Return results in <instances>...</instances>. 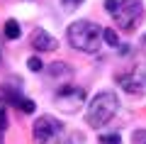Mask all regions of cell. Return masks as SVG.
Masks as SVG:
<instances>
[{"mask_svg": "<svg viewBox=\"0 0 146 144\" xmlns=\"http://www.w3.org/2000/svg\"><path fill=\"white\" fill-rule=\"evenodd\" d=\"M85 98H88L85 88L71 86V83H63V86L56 90V95H54V103H56L58 110H63V113L73 115V113H78V110L85 105Z\"/></svg>", "mask_w": 146, "mask_h": 144, "instance_id": "3", "label": "cell"}, {"mask_svg": "<svg viewBox=\"0 0 146 144\" xmlns=\"http://www.w3.org/2000/svg\"><path fill=\"white\" fill-rule=\"evenodd\" d=\"M117 83L122 86V90L131 93V95H144L146 93V73L141 68H134L129 73H122L117 76Z\"/></svg>", "mask_w": 146, "mask_h": 144, "instance_id": "6", "label": "cell"}, {"mask_svg": "<svg viewBox=\"0 0 146 144\" xmlns=\"http://www.w3.org/2000/svg\"><path fill=\"white\" fill-rule=\"evenodd\" d=\"M32 46H34L36 52H54V49H58V42H56V37H51L46 29H34V34H32Z\"/></svg>", "mask_w": 146, "mask_h": 144, "instance_id": "7", "label": "cell"}, {"mask_svg": "<svg viewBox=\"0 0 146 144\" xmlns=\"http://www.w3.org/2000/svg\"><path fill=\"white\" fill-rule=\"evenodd\" d=\"M49 76H51L54 81H61V86H63V81H68V78L73 76V71L68 68V64H51V66H49Z\"/></svg>", "mask_w": 146, "mask_h": 144, "instance_id": "8", "label": "cell"}, {"mask_svg": "<svg viewBox=\"0 0 146 144\" xmlns=\"http://www.w3.org/2000/svg\"><path fill=\"white\" fill-rule=\"evenodd\" d=\"M102 39H105V44L112 46V49L119 46V37H117V32L112 29V27H105V29H102Z\"/></svg>", "mask_w": 146, "mask_h": 144, "instance_id": "10", "label": "cell"}, {"mask_svg": "<svg viewBox=\"0 0 146 144\" xmlns=\"http://www.w3.org/2000/svg\"><path fill=\"white\" fill-rule=\"evenodd\" d=\"M68 42L83 54H95L102 46V29L90 20H78L68 27Z\"/></svg>", "mask_w": 146, "mask_h": 144, "instance_id": "1", "label": "cell"}, {"mask_svg": "<svg viewBox=\"0 0 146 144\" xmlns=\"http://www.w3.org/2000/svg\"><path fill=\"white\" fill-rule=\"evenodd\" d=\"M131 144H146V129H136L131 134Z\"/></svg>", "mask_w": 146, "mask_h": 144, "instance_id": "14", "label": "cell"}, {"mask_svg": "<svg viewBox=\"0 0 146 144\" xmlns=\"http://www.w3.org/2000/svg\"><path fill=\"white\" fill-rule=\"evenodd\" d=\"M80 3H83V0H61V5L66 7V10H76Z\"/></svg>", "mask_w": 146, "mask_h": 144, "instance_id": "17", "label": "cell"}, {"mask_svg": "<svg viewBox=\"0 0 146 144\" xmlns=\"http://www.w3.org/2000/svg\"><path fill=\"white\" fill-rule=\"evenodd\" d=\"M27 66H29V71L39 73L44 68V64H42V59H39V56H29V59H27Z\"/></svg>", "mask_w": 146, "mask_h": 144, "instance_id": "12", "label": "cell"}, {"mask_svg": "<svg viewBox=\"0 0 146 144\" xmlns=\"http://www.w3.org/2000/svg\"><path fill=\"white\" fill-rule=\"evenodd\" d=\"M5 129H7V115H5V108H0V137Z\"/></svg>", "mask_w": 146, "mask_h": 144, "instance_id": "15", "label": "cell"}, {"mask_svg": "<svg viewBox=\"0 0 146 144\" xmlns=\"http://www.w3.org/2000/svg\"><path fill=\"white\" fill-rule=\"evenodd\" d=\"M61 134H63L61 120L51 117V115H42V117H36L34 125H32V137H34L36 144H54Z\"/></svg>", "mask_w": 146, "mask_h": 144, "instance_id": "4", "label": "cell"}, {"mask_svg": "<svg viewBox=\"0 0 146 144\" xmlns=\"http://www.w3.org/2000/svg\"><path fill=\"white\" fill-rule=\"evenodd\" d=\"M141 15H144V5H141V0H122L119 5H117L115 10V22L117 27H122V29L131 32L136 27V22L141 20Z\"/></svg>", "mask_w": 146, "mask_h": 144, "instance_id": "5", "label": "cell"}, {"mask_svg": "<svg viewBox=\"0 0 146 144\" xmlns=\"http://www.w3.org/2000/svg\"><path fill=\"white\" fill-rule=\"evenodd\" d=\"M100 144H122V139H119V134H100V139H98Z\"/></svg>", "mask_w": 146, "mask_h": 144, "instance_id": "13", "label": "cell"}, {"mask_svg": "<svg viewBox=\"0 0 146 144\" xmlns=\"http://www.w3.org/2000/svg\"><path fill=\"white\" fill-rule=\"evenodd\" d=\"M17 108H20L25 115H32L36 110V105H34V100H29V98H20L17 100Z\"/></svg>", "mask_w": 146, "mask_h": 144, "instance_id": "11", "label": "cell"}, {"mask_svg": "<svg viewBox=\"0 0 146 144\" xmlns=\"http://www.w3.org/2000/svg\"><path fill=\"white\" fill-rule=\"evenodd\" d=\"M117 110H119L117 95L112 90H102V93H98V95L90 100L88 110H85V122H88L90 127H102V125H107L110 120L117 115Z\"/></svg>", "mask_w": 146, "mask_h": 144, "instance_id": "2", "label": "cell"}, {"mask_svg": "<svg viewBox=\"0 0 146 144\" xmlns=\"http://www.w3.org/2000/svg\"><path fill=\"white\" fill-rule=\"evenodd\" d=\"M3 34H5L7 39H20V34H22L20 22H17V20H7L5 27H3Z\"/></svg>", "mask_w": 146, "mask_h": 144, "instance_id": "9", "label": "cell"}, {"mask_svg": "<svg viewBox=\"0 0 146 144\" xmlns=\"http://www.w3.org/2000/svg\"><path fill=\"white\" fill-rule=\"evenodd\" d=\"M117 5H119V0H105V10H107L110 15H115Z\"/></svg>", "mask_w": 146, "mask_h": 144, "instance_id": "16", "label": "cell"}]
</instances>
